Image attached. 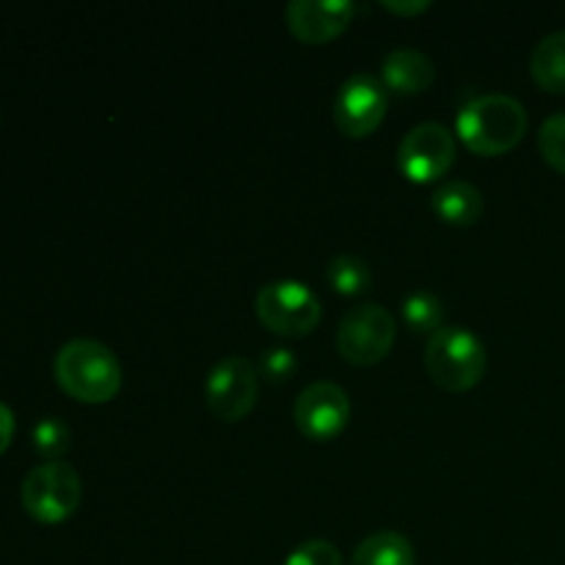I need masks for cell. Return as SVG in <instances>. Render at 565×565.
Returning <instances> with one entry per match:
<instances>
[{"mask_svg": "<svg viewBox=\"0 0 565 565\" xmlns=\"http://www.w3.org/2000/svg\"><path fill=\"white\" fill-rule=\"evenodd\" d=\"M530 75L544 92L565 94V31L550 33L530 55Z\"/></svg>", "mask_w": 565, "mask_h": 565, "instance_id": "cell-15", "label": "cell"}, {"mask_svg": "<svg viewBox=\"0 0 565 565\" xmlns=\"http://www.w3.org/2000/svg\"><path fill=\"white\" fill-rule=\"evenodd\" d=\"M434 213L450 226H472L483 215V193L467 180H447L434 193Z\"/></svg>", "mask_w": 565, "mask_h": 565, "instance_id": "cell-13", "label": "cell"}, {"mask_svg": "<svg viewBox=\"0 0 565 565\" xmlns=\"http://www.w3.org/2000/svg\"><path fill=\"white\" fill-rule=\"evenodd\" d=\"M356 14V3L351 0H292L287 6V28L303 44L334 42Z\"/></svg>", "mask_w": 565, "mask_h": 565, "instance_id": "cell-11", "label": "cell"}, {"mask_svg": "<svg viewBox=\"0 0 565 565\" xmlns=\"http://www.w3.org/2000/svg\"><path fill=\"white\" fill-rule=\"evenodd\" d=\"M22 508L42 524H61L81 508V475L66 461H47L25 475L20 489Z\"/></svg>", "mask_w": 565, "mask_h": 565, "instance_id": "cell-4", "label": "cell"}, {"mask_svg": "<svg viewBox=\"0 0 565 565\" xmlns=\"http://www.w3.org/2000/svg\"><path fill=\"white\" fill-rule=\"evenodd\" d=\"M326 279H329V285L340 296L353 298L370 290V285H373V270L356 254H340V257H334L326 265Z\"/></svg>", "mask_w": 565, "mask_h": 565, "instance_id": "cell-16", "label": "cell"}, {"mask_svg": "<svg viewBox=\"0 0 565 565\" xmlns=\"http://www.w3.org/2000/svg\"><path fill=\"white\" fill-rule=\"evenodd\" d=\"M390 108V92L381 77L359 72L340 86L334 97V125L348 138H367L384 121Z\"/></svg>", "mask_w": 565, "mask_h": 565, "instance_id": "cell-9", "label": "cell"}, {"mask_svg": "<svg viewBox=\"0 0 565 565\" xmlns=\"http://www.w3.org/2000/svg\"><path fill=\"white\" fill-rule=\"evenodd\" d=\"M285 565H345V561H342L340 550H337L331 541L312 539L298 544L296 550L287 555Z\"/></svg>", "mask_w": 565, "mask_h": 565, "instance_id": "cell-20", "label": "cell"}, {"mask_svg": "<svg viewBox=\"0 0 565 565\" xmlns=\"http://www.w3.org/2000/svg\"><path fill=\"white\" fill-rule=\"evenodd\" d=\"M351 565H417V552L406 535L395 530H381L356 546Z\"/></svg>", "mask_w": 565, "mask_h": 565, "instance_id": "cell-14", "label": "cell"}, {"mask_svg": "<svg viewBox=\"0 0 565 565\" xmlns=\"http://www.w3.org/2000/svg\"><path fill=\"white\" fill-rule=\"evenodd\" d=\"M539 149L546 163L565 174V114H555L541 125Z\"/></svg>", "mask_w": 565, "mask_h": 565, "instance_id": "cell-19", "label": "cell"}, {"mask_svg": "<svg viewBox=\"0 0 565 565\" xmlns=\"http://www.w3.org/2000/svg\"><path fill=\"white\" fill-rule=\"evenodd\" d=\"M259 375L254 364L243 356H226L210 370L204 397L213 417L224 423H241L257 406Z\"/></svg>", "mask_w": 565, "mask_h": 565, "instance_id": "cell-8", "label": "cell"}, {"mask_svg": "<svg viewBox=\"0 0 565 565\" xmlns=\"http://www.w3.org/2000/svg\"><path fill=\"white\" fill-rule=\"evenodd\" d=\"M31 441L33 450H36L39 456L47 458V461H61V456H64L72 445L70 425L58 417L39 419L36 428H33L31 434Z\"/></svg>", "mask_w": 565, "mask_h": 565, "instance_id": "cell-18", "label": "cell"}, {"mask_svg": "<svg viewBox=\"0 0 565 565\" xmlns=\"http://www.w3.org/2000/svg\"><path fill=\"white\" fill-rule=\"evenodd\" d=\"M397 326L390 309L381 303H362L342 315L337 326V351L353 367H370L390 356Z\"/></svg>", "mask_w": 565, "mask_h": 565, "instance_id": "cell-5", "label": "cell"}, {"mask_svg": "<svg viewBox=\"0 0 565 565\" xmlns=\"http://www.w3.org/2000/svg\"><path fill=\"white\" fill-rule=\"evenodd\" d=\"M254 309H257L259 323L279 337L312 334L323 318L318 296L296 279H279L265 285L257 292Z\"/></svg>", "mask_w": 565, "mask_h": 565, "instance_id": "cell-6", "label": "cell"}, {"mask_svg": "<svg viewBox=\"0 0 565 565\" xmlns=\"http://www.w3.org/2000/svg\"><path fill=\"white\" fill-rule=\"evenodd\" d=\"M403 320H406L414 334H436L441 329V320H445V307H441L439 296H434V292H412L403 301Z\"/></svg>", "mask_w": 565, "mask_h": 565, "instance_id": "cell-17", "label": "cell"}, {"mask_svg": "<svg viewBox=\"0 0 565 565\" xmlns=\"http://www.w3.org/2000/svg\"><path fill=\"white\" fill-rule=\"evenodd\" d=\"M436 64L430 55L417 47H397L392 50L381 66V83L386 92L395 94H419L434 86Z\"/></svg>", "mask_w": 565, "mask_h": 565, "instance_id": "cell-12", "label": "cell"}, {"mask_svg": "<svg viewBox=\"0 0 565 565\" xmlns=\"http://www.w3.org/2000/svg\"><path fill=\"white\" fill-rule=\"evenodd\" d=\"M386 11H392V14H401V17H417L423 14V11L430 9V0H384Z\"/></svg>", "mask_w": 565, "mask_h": 565, "instance_id": "cell-22", "label": "cell"}, {"mask_svg": "<svg viewBox=\"0 0 565 565\" xmlns=\"http://www.w3.org/2000/svg\"><path fill=\"white\" fill-rule=\"evenodd\" d=\"M55 381L77 403H108L121 390V364L108 345L97 340H72L55 353Z\"/></svg>", "mask_w": 565, "mask_h": 565, "instance_id": "cell-2", "label": "cell"}, {"mask_svg": "<svg viewBox=\"0 0 565 565\" xmlns=\"http://www.w3.org/2000/svg\"><path fill=\"white\" fill-rule=\"evenodd\" d=\"M11 436H14V414H11L6 403H0V456L9 450Z\"/></svg>", "mask_w": 565, "mask_h": 565, "instance_id": "cell-23", "label": "cell"}, {"mask_svg": "<svg viewBox=\"0 0 565 565\" xmlns=\"http://www.w3.org/2000/svg\"><path fill=\"white\" fill-rule=\"evenodd\" d=\"M298 359L290 348H270L259 362V373L268 384H287L296 375Z\"/></svg>", "mask_w": 565, "mask_h": 565, "instance_id": "cell-21", "label": "cell"}, {"mask_svg": "<svg viewBox=\"0 0 565 565\" xmlns=\"http://www.w3.org/2000/svg\"><path fill=\"white\" fill-rule=\"evenodd\" d=\"M292 417L307 439L331 441L351 419V397L334 381H315L298 395Z\"/></svg>", "mask_w": 565, "mask_h": 565, "instance_id": "cell-10", "label": "cell"}, {"mask_svg": "<svg viewBox=\"0 0 565 565\" xmlns=\"http://www.w3.org/2000/svg\"><path fill=\"white\" fill-rule=\"evenodd\" d=\"M456 132L439 121H423L403 136L397 147V169L408 182L428 185L441 180L456 163Z\"/></svg>", "mask_w": 565, "mask_h": 565, "instance_id": "cell-7", "label": "cell"}, {"mask_svg": "<svg viewBox=\"0 0 565 565\" xmlns=\"http://www.w3.org/2000/svg\"><path fill=\"white\" fill-rule=\"evenodd\" d=\"M486 345L478 334L461 326H441L425 345V370L445 392H467L486 375Z\"/></svg>", "mask_w": 565, "mask_h": 565, "instance_id": "cell-3", "label": "cell"}, {"mask_svg": "<svg viewBox=\"0 0 565 565\" xmlns=\"http://www.w3.org/2000/svg\"><path fill=\"white\" fill-rule=\"evenodd\" d=\"M527 108L511 94H483L458 110L456 136L469 152L497 158L522 143L527 132Z\"/></svg>", "mask_w": 565, "mask_h": 565, "instance_id": "cell-1", "label": "cell"}]
</instances>
